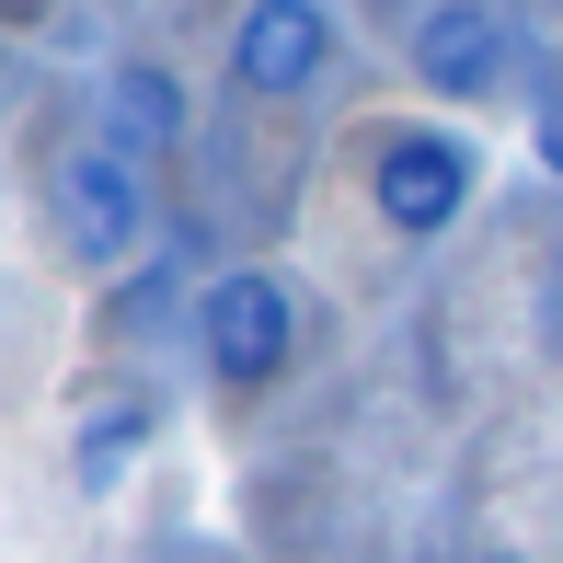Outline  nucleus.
I'll use <instances>...</instances> for the list:
<instances>
[{"label": "nucleus", "instance_id": "f257e3e1", "mask_svg": "<svg viewBox=\"0 0 563 563\" xmlns=\"http://www.w3.org/2000/svg\"><path fill=\"white\" fill-rule=\"evenodd\" d=\"M483 196V150L460 126H379L368 139V208L391 242H449Z\"/></svg>", "mask_w": 563, "mask_h": 563}, {"label": "nucleus", "instance_id": "f03ea898", "mask_svg": "<svg viewBox=\"0 0 563 563\" xmlns=\"http://www.w3.org/2000/svg\"><path fill=\"white\" fill-rule=\"evenodd\" d=\"M185 322H196V356H208L219 391H265V379H288V356H299V288L276 265H219Z\"/></svg>", "mask_w": 563, "mask_h": 563}, {"label": "nucleus", "instance_id": "7ed1b4c3", "mask_svg": "<svg viewBox=\"0 0 563 563\" xmlns=\"http://www.w3.org/2000/svg\"><path fill=\"white\" fill-rule=\"evenodd\" d=\"M46 219H58V253H69V265L104 276V265H126V253L150 242V173L126 162V150L92 139V150H69V162L46 173Z\"/></svg>", "mask_w": 563, "mask_h": 563}, {"label": "nucleus", "instance_id": "20e7f679", "mask_svg": "<svg viewBox=\"0 0 563 563\" xmlns=\"http://www.w3.org/2000/svg\"><path fill=\"white\" fill-rule=\"evenodd\" d=\"M402 69H415L438 104H495L518 81V23L495 0H426L415 35H402Z\"/></svg>", "mask_w": 563, "mask_h": 563}, {"label": "nucleus", "instance_id": "39448f33", "mask_svg": "<svg viewBox=\"0 0 563 563\" xmlns=\"http://www.w3.org/2000/svg\"><path fill=\"white\" fill-rule=\"evenodd\" d=\"M322 69H334V12L322 0H242V23H230V92L299 104Z\"/></svg>", "mask_w": 563, "mask_h": 563}, {"label": "nucleus", "instance_id": "423d86ee", "mask_svg": "<svg viewBox=\"0 0 563 563\" xmlns=\"http://www.w3.org/2000/svg\"><path fill=\"white\" fill-rule=\"evenodd\" d=\"M185 126H196V104H185V81H173L162 58H115V69H104V150L162 162Z\"/></svg>", "mask_w": 563, "mask_h": 563}, {"label": "nucleus", "instance_id": "0eeeda50", "mask_svg": "<svg viewBox=\"0 0 563 563\" xmlns=\"http://www.w3.org/2000/svg\"><path fill=\"white\" fill-rule=\"evenodd\" d=\"M150 438H162V402H150V391H115L104 415L81 426V449H69V472H81V495H115V483H126V460H139Z\"/></svg>", "mask_w": 563, "mask_h": 563}, {"label": "nucleus", "instance_id": "6e6552de", "mask_svg": "<svg viewBox=\"0 0 563 563\" xmlns=\"http://www.w3.org/2000/svg\"><path fill=\"white\" fill-rule=\"evenodd\" d=\"M541 173L563 185V115H541Z\"/></svg>", "mask_w": 563, "mask_h": 563}, {"label": "nucleus", "instance_id": "1a4fd4ad", "mask_svg": "<svg viewBox=\"0 0 563 563\" xmlns=\"http://www.w3.org/2000/svg\"><path fill=\"white\" fill-rule=\"evenodd\" d=\"M472 563H529V552H506V541H495V552H472Z\"/></svg>", "mask_w": 563, "mask_h": 563}]
</instances>
